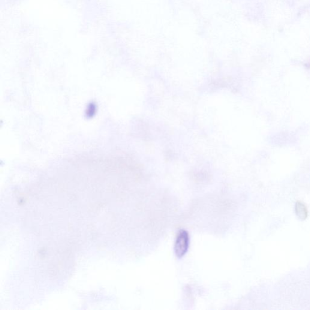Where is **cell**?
<instances>
[{
    "instance_id": "6da1fadb",
    "label": "cell",
    "mask_w": 310,
    "mask_h": 310,
    "mask_svg": "<svg viewBox=\"0 0 310 310\" xmlns=\"http://www.w3.org/2000/svg\"><path fill=\"white\" fill-rule=\"evenodd\" d=\"M190 238L188 231L180 230L177 234L175 243H174V252L177 257L182 258L188 251Z\"/></svg>"
},
{
    "instance_id": "7a4b0ae2",
    "label": "cell",
    "mask_w": 310,
    "mask_h": 310,
    "mask_svg": "<svg viewBox=\"0 0 310 310\" xmlns=\"http://www.w3.org/2000/svg\"><path fill=\"white\" fill-rule=\"evenodd\" d=\"M295 212L297 217L301 220H305L308 217V210H307L305 205L302 202H297L295 205Z\"/></svg>"
}]
</instances>
